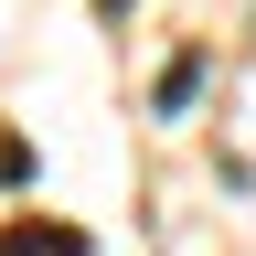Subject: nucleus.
I'll list each match as a JSON object with an SVG mask.
<instances>
[{
  "label": "nucleus",
  "instance_id": "1",
  "mask_svg": "<svg viewBox=\"0 0 256 256\" xmlns=\"http://www.w3.org/2000/svg\"><path fill=\"white\" fill-rule=\"evenodd\" d=\"M203 75H214V54H182L171 75H160V118H182L192 96H203Z\"/></svg>",
  "mask_w": 256,
  "mask_h": 256
}]
</instances>
